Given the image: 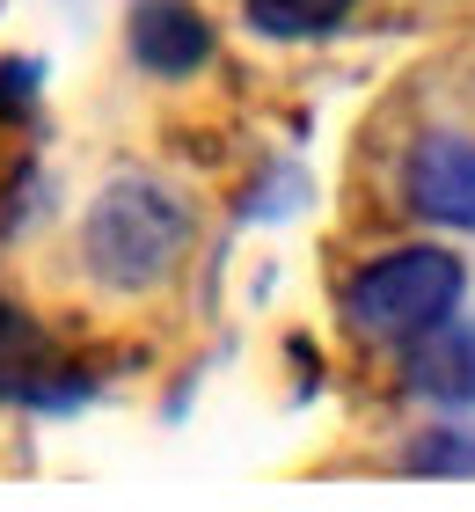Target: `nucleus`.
Segmentation results:
<instances>
[{"mask_svg":"<svg viewBox=\"0 0 475 512\" xmlns=\"http://www.w3.org/2000/svg\"><path fill=\"white\" fill-rule=\"evenodd\" d=\"M190 235L198 220L161 176H110L81 213V264L103 293L139 300L183 271Z\"/></svg>","mask_w":475,"mask_h":512,"instance_id":"nucleus-1","label":"nucleus"},{"mask_svg":"<svg viewBox=\"0 0 475 512\" xmlns=\"http://www.w3.org/2000/svg\"><path fill=\"white\" fill-rule=\"evenodd\" d=\"M461 293H468V264L454 249L439 242H410V249H388L359 264L344 278V330L359 344H417L424 330H439V322L461 315Z\"/></svg>","mask_w":475,"mask_h":512,"instance_id":"nucleus-2","label":"nucleus"},{"mask_svg":"<svg viewBox=\"0 0 475 512\" xmlns=\"http://www.w3.org/2000/svg\"><path fill=\"white\" fill-rule=\"evenodd\" d=\"M88 395H95L88 366L59 359L52 337H44L22 308L0 300V403H22V410H81Z\"/></svg>","mask_w":475,"mask_h":512,"instance_id":"nucleus-3","label":"nucleus"},{"mask_svg":"<svg viewBox=\"0 0 475 512\" xmlns=\"http://www.w3.org/2000/svg\"><path fill=\"white\" fill-rule=\"evenodd\" d=\"M402 198H410L417 220L475 235V139L424 132L410 147V161H402Z\"/></svg>","mask_w":475,"mask_h":512,"instance_id":"nucleus-4","label":"nucleus"},{"mask_svg":"<svg viewBox=\"0 0 475 512\" xmlns=\"http://www.w3.org/2000/svg\"><path fill=\"white\" fill-rule=\"evenodd\" d=\"M402 388L446 417L475 410V322L454 315L439 330H424L417 344H402Z\"/></svg>","mask_w":475,"mask_h":512,"instance_id":"nucleus-5","label":"nucleus"},{"mask_svg":"<svg viewBox=\"0 0 475 512\" xmlns=\"http://www.w3.org/2000/svg\"><path fill=\"white\" fill-rule=\"evenodd\" d=\"M125 44H132V59L147 66V74L183 81L212 59V22H205V8H190V0H139L132 22H125Z\"/></svg>","mask_w":475,"mask_h":512,"instance_id":"nucleus-6","label":"nucleus"},{"mask_svg":"<svg viewBox=\"0 0 475 512\" xmlns=\"http://www.w3.org/2000/svg\"><path fill=\"white\" fill-rule=\"evenodd\" d=\"M402 476H446V483H468L475 476V425L468 417H432L402 439Z\"/></svg>","mask_w":475,"mask_h":512,"instance_id":"nucleus-7","label":"nucleus"},{"mask_svg":"<svg viewBox=\"0 0 475 512\" xmlns=\"http://www.w3.org/2000/svg\"><path fill=\"white\" fill-rule=\"evenodd\" d=\"M351 0H242V15H249V30H264V37H322V30H337Z\"/></svg>","mask_w":475,"mask_h":512,"instance_id":"nucleus-8","label":"nucleus"},{"mask_svg":"<svg viewBox=\"0 0 475 512\" xmlns=\"http://www.w3.org/2000/svg\"><path fill=\"white\" fill-rule=\"evenodd\" d=\"M37 74H44L37 59H8L0 66V118H22V110L37 103Z\"/></svg>","mask_w":475,"mask_h":512,"instance_id":"nucleus-9","label":"nucleus"}]
</instances>
